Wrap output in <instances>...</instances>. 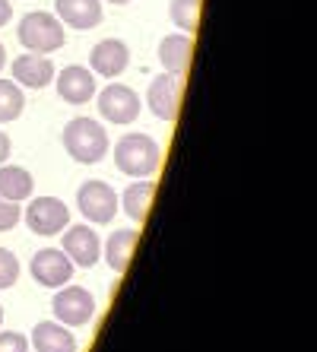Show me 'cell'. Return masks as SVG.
Segmentation results:
<instances>
[{
    "label": "cell",
    "mask_w": 317,
    "mask_h": 352,
    "mask_svg": "<svg viewBox=\"0 0 317 352\" xmlns=\"http://www.w3.org/2000/svg\"><path fill=\"white\" fill-rule=\"evenodd\" d=\"M153 194H155V181L149 178H137L131 188L124 190V213L131 216L133 222H143L149 213V204H153Z\"/></svg>",
    "instance_id": "18"
},
{
    "label": "cell",
    "mask_w": 317,
    "mask_h": 352,
    "mask_svg": "<svg viewBox=\"0 0 317 352\" xmlns=\"http://www.w3.org/2000/svg\"><path fill=\"white\" fill-rule=\"evenodd\" d=\"M200 7H204V0H171L168 16L184 35H194L197 23H200Z\"/></svg>",
    "instance_id": "20"
},
{
    "label": "cell",
    "mask_w": 317,
    "mask_h": 352,
    "mask_svg": "<svg viewBox=\"0 0 317 352\" xmlns=\"http://www.w3.org/2000/svg\"><path fill=\"white\" fill-rule=\"evenodd\" d=\"M51 311H54L57 324H64V327H83V324H89L92 314H96V298H92L89 289L83 286H61L54 295V302H51Z\"/></svg>",
    "instance_id": "5"
},
{
    "label": "cell",
    "mask_w": 317,
    "mask_h": 352,
    "mask_svg": "<svg viewBox=\"0 0 317 352\" xmlns=\"http://www.w3.org/2000/svg\"><path fill=\"white\" fill-rule=\"evenodd\" d=\"M111 3H131V0H111Z\"/></svg>",
    "instance_id": "28"
},
{
    "label": "cell",
    "mask_w": 317,
    "mask_h": 352,
    "mask_svg": "<svg viewBox=\"0 0 317 352\" xmlns=\"http://www.w3.org/2000/svg\"><path fill=\"white\" fill-rule=\"evenodd\" d=\"M61 241H64L61 251L70 257L74 267H86V270H89V267L98 263V257H102V238H98L89 226H67Z\"/></svg>",
    "instance_id": "9"
},
{
    "label": "cell",
    "mask_w": 317,
    "mask_h": 352,
    "mask_svg": "<svg viewBox=\"0 0 317 352\" xmlns=\"http://www.w3.org/2000/svg\"><path fill=\"white\" fill-rule=\"evenodd\" d=\"M3 67H7V48L0 45V70H3Z\"/></svg>",
    "instance_id": "27"
},
{
    "label": "cell",
    "mask_w": 317,
    "mask_h": 352,
    "mask_svg": "<svg viewBox=\"0 0 317 352\" xmlns=\"http://www.w3.org/2000/svg\"><path fill=\"white\" fill-rule=\"evenodd\" d=\"M32 190H35V181L23 165H0V197L3 200L19 204V200H29Z\"/></svg>",
    "instance_id": "17"
},
{
    "label": "cell",
    "mask_w": 317,
    "mask_h": 352,
    "mask_svg": "<svg viewBox=\"0 0 317 352\" xmlns=\"http://www.w3.org/2000/svg\"><path fill=\"white\" fill-rule=\"evenodd\" d=\"M98 111L102 118L111 124H131L140 115V96L131 86H105L102 96H98Z\"/></svg>",
    "instance_id": "10"
},
{
    "label": "cell",
    "mask_w": 317,
    "mask_h": 352,
    "mask_svg": "<svg viewBox=\"0 0 317 352\" xmlns=\"http://www.w3.org/2000/svg\"><path fill=\"white\" fill-rule=\"evenodd\" d=\"M76 206L89 222L105 226L118 213V194H114V188H108L105 181H86L80 194H76Z\"/></svg>",
    "instance_id": "6"
},
{
    "label": "cell",
    "mask_w": 317,
    "mask_h": 352,
    "mask_svg": "<svg viewBox=\"0 0 317 352\" xmlns=\"http://www.w3.org/2000/svg\"><path fill=\"white\" fill-rule=\"evenodd\" d=\"M0 324H3V308H0Z\"/></svg>",
    "instance_id": "29"
},
{
    "label": "cell",
    "mask_w": 317,
    "mask_h": 352,
    "mask_svg": "<svg viewBox=\"0 0 317 352\" xmlns=\"http://www.w3.org/2000/svg\"><path fill=\"white\" fill-rule=\"evenodd\" d=\"M181 89H184V76L175 74H159L149 86L146 105L159 121H175L178 118V105H181Z\"/></svg>",
    "instance_id": "7"
},
{
    "label": "cell",
    "mask_w": 317,
    "mask_h": 352,
    "mask_svg": "<svg viewBox=\"0 0 317 352\" xmlns=\"http://www.w3.org/2000/svg\"><path fill=\"white\" fill-rule=\"evenodd\" d=\"M19 279V261L13 251L0 248V289H10Z\"/></svg>",
    "instance_id": "22"
},
{
    "label": "cell",
    "mask_w": 317,
    "mask_h": 352,
    "mask_svg": "<svg viewBox=\"0 0 317 352\" xmlns=\"http://www.w3.org/2000/svg\"><path fill=\"white\" fill-rule=\"evenodd\" d=\"M10 16H13V10H10V0H0V29L10 23Z\"/></svg>",
    "instance_id": "26"
},
{
    "label": "cell",
    "mask_w": 317,
    "mask_h": 352,
    "mask_svg": "<svg viewBox=\"0 0 317 352\" xmlns=\"http://www.w3.org/2000/svg\"><path fill=\"white\" fill-rule=\"evenodd\" d=\"M13 80L17 86H29V89H45L54 80V64L45 54H19L13 58Z\"/></svg>",
    "instance_id": "13"
},
{
    "label": "cell",
    "mask_w": 317,
    "mask_h": 352,
    "mask_svg": "<svg viewBox=\"0 0 317 352\" xmlns=\"http://www.w3.org/2000/svg\"><path fill=\"white\" fill-rule=\"evenodd\" d=\"M159 159H162L159 143L149 133H127L114 146V162L131 178H153L159 172Z\"/></svg>",
    "instance_id": "1"
},
{
    "label": "cell",
    "mask_w": 317,
    "mask_h": 352,
    "mask_svg": "<svg viewBox=\"0 0 317 352\" xmlns=\"http://www.w3.org/2000/svg\"><path fill=\"white\" fill-rule=\"evenodd\" d=\"M0 352H29V340L17 330H7L0 333Z\"/></svg>",
    "instance_id": "24"
},
{
    "label": "cell",
    "mask_w": 317,
    "mask_h": 352,
    "mask_svg": "<svg viewBox=\"0 0 317 352\" xmlns=\"http://www.w3.org/2000/svg\"><path fill=\"white\" fill-rule=\"evenodd\" d=\"M127 64H131V51H127V45H124L121 38H102L96 48L89 51L92 74L108 76V80L121 76L124 70H127Z\"/></svg>",
    "instance_id": "11"
},
{
    "label": "cell",
    "mask_w": 317,
    "mask_h": 352,
    "mask_svg": "<svg viewBox=\"0 0 317 352\" xmlns=\"http://www.w3.org/2000/svg\"><path fill=\"white\" fill-rule=\"evenodd\" d=\"M57 96L64 98L67 105H86L96 96V74L80 64L64 67L57 74Z\"/></svg>",
    "instance_id": "12"
},
{
    "label": "cell",
    "mask_w": 317,
    "mask_h": 352,
    "mask_svg": "<svg viewBox=\"0 0 317 352\" xmlns=\"http://www.w3.org/2000/svg\"><path fill=\"white\" fill-rule=\"evenodd\" d=\"M194 54V35H165L159 41V60H162L165 74L184 76Z\"/></svg>",
    "instance_id": "15"
},
{
    "label": "cell",
    "mask_w": 317,
    "mask_h": 352,
    "mask_svg": "<svg viewBox=\"0 0 317 352\" xmlns=\"http://www.w3.org/2000/svg\"><path fill=\"white\" fill-rule=\"evenodd\" d=\"M32 346L35 352H76V336L57 320H41L32 330Z\"/></svg>",
    "instance_id": "16"
},
{
    "label": "cell",
    "mask_w": 317,
    "mask_h": 352,
    "mask_svg": "<svg viewBox=\"0 0 317 352\" xmlns=\"http://www.w3.org/2000/svg\"><path fill=\"white\" fill-rule=\"evenodd\" d=\"M10 159V137L3 131H0V165Z\"/></svg>",
    "instance_id": "25"
},
{
    "label": "cell",
    "mask_w": 317,
    "mask_h": 352,
    "mask_svg": "<svg viewBox=\"0 0 317 352\" xmlns=\"http://www.w3.org/2000/svg\"><path fill=\"white\" fill-rule=\"evenodd\" d=\"M57 19L70 29H96L102 23V0H54Z\"/></svg>",
    "instance_id": "14"
},
{
    "label": "cell",
    "mask_w": 317,
    "mask_h": 352,
    "mask_svg": "<svg viewBox=\"0 0 317 352\" xmlns=\"http://www.w3.org/2000/svg\"><path fill=\"white\" fill-rule=\"evenodd\" d=\"M19 41L32 54H51V51L64 48L67 45V35H64V23L51 13H25L19 19Z\"/></svg>",
    "instance_id": "3"
},
{
    "label": "cell",
    "mask_w": 317,
    "mask_h": 352,
    "mask_svg": "<svg viewBox=\"0 0 317 352\" xmlns=\"http://www.w3.org/2000/svg\"><path fill=\"white\" fill-rule=\"evenodd\" d=\"M64 149L76 162L83 165H96L105 159L108 153V133L105 127L92 118H74L64 127Z\"/></svg>",
    "instance_id": "2"
},
{
    "label": "cell",
    "mask_w": 317,
    "mask_h": 352,
    "mask_svg": "<svg viewBox=\"0 0 317 352\" xmlns=\"http://www.w3.org/2000/svg\"><path fill=\"white\" fill-rule=\"evenodd\" d=\"M137 238L140 235L133 229H118L105 241V257H108V267H111L114 273H124V270H127L133 248H137Z\"/></svg>",
    "instance_id": "19"
},
{
    "label": "cell",
    "mask_w": 317,
    "mask_h": 352,
    "mask_svg": "<svg viewBox=\"0 0 317 352\" xmlns=\"http://www.w3.org/2000/svg\"><path fill=\"white\" fill-rule=\"evenodd\" d=\"M23 108H25L23 89L13 80H0V124L17 121L23 115Z\"/></svg>",
    "instance_id": "21"
},
{
    "label": "cell",
    "mask_w": 317,
    "mask_h": 352,
    "mask_svg": "<svg viewBox=\"0 0 317 352\" xmlns=\"http://www.w3.org/2000/svg\"><path fill=\"white\" fill-rule=\"evenodd\" d=\"M74 263L70 257L61 251V248H41L39 254L32 257V276L39 286H48V289H61L70 283L74 276Z\"/></svg>",
    "instance_id": "8"
},
{
    "label": "cell",
    "mask_w": 317,
    "mask_h": 352,
    "mask_svg": "<svg viewBox=\"0 0 317 352\" xmlns=\"http://www.w3.org/2000/svg\"><path fill=\"white\" fill-rule=\"evenodd\" d=\"M19 219H23V210H19V204H10V200H3V197H0V232L17 229Z\"/></svg>",
    "instance_id": "23"
},
{
    "label": "cell",
    "mask_w": 317,
    "mask_h": 352,
    "mask_svg": "<svg viewBox=\"0 0 317 352\" xmlns=\"http://www.w3.org/2000/svg\"><path fill=\"white\" fill-rule=\"evenodd\" d=\"M23 219L35 235L51 238V235H61L70 226V210L57 197H35L32 204L23 210Z\"/></svg>",
    "instance_id": "4"
}]
</instances>
